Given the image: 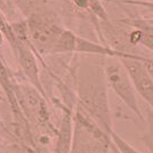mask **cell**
I'll use <instances>...</instances> for the list:
<instances>
[{
  "label": "cell",
  "mask_w": 153,
  "mask_h": 153,
  "mask_svg": "<svg viewBox=\"0 0 153 153\" xmlns=\"http://www.w3.org/2000/svg\"><path fill=\"white\" fill-rule=\"evenodd\" d=\"M27 38L37 56L51 55L54 46L64 27L57 16L47 9L31 14L25 19Z\"/></svg>",
  "instance_id": "obj_3"
},
{
  "label": "cell",
  "mask_w": 153,
  "mask_h": 153,
  "mask_svg": "<svg viewBox=\"0 0 153 153\" xmlns=\"http://www.w3.org/2000/svg\"><path fill=\"white\" fill-rule=\"evenodd\" d=\"M4 40H5V37H4V33L0 30V46L4 44Z\"/></svg>",
  "instance_id": "obj_18"
},
{
  "label": "cell",
  "mask_w": 153,
  "mask_h": 153,
  "mask_svg": "<svg viewBox=\"0 0 153 153\" xmlns=\"http://www.w3.org/2000/svg\"><path fill=\"white\" fill-rule=\"evenodd\" d=\"M76 34H74L70 30L64 29L61 36L58 37L56 44L51 54H63V53H74Z\"/></svg>",
  "instance_id": "obj_9"
},
{
  "label": "cell",
  "mask_w": 153,
  "mask_h": 153,
  "mask_svg": "<svg viewBox=\"0 0 153 153\" xmlns=\"http://www.w3.org/2000/svg\"><path fill=\"white\" fill-rule=\"evenodd\" d=\"M145 23L147 25L151 26V27H153V19H145Z\"/></svg>",
  "instance_id": "obj_19"
},
{
  "label": "cell",
  "mask_w": 153,
  "mask_h": 153,
  "mask_svg": "<svg viewBox=\"0 0 153 153\" xmlns=\"http://www.w3.org/2000/svg\"><path fill=\"white\" fill-rule=\"evenodd\" d=\"M103 69L108 87L112 88L123 104L138 117L140 121H144V117L138 106L134 83L121 61L118 57H104Z\"/></svg>",
  "instance_id": "obj_4"
},
{
  "label": "cell",
  "mask_w": 153,
  "mask_h": 153,
  "mask_svg": "<svg viewBox=\"0 0 153 153\" xmlns=\"http://www.w3.org/2000/svg\"><path fill=\"white\" fill-rule=\"evenodd\" d=\"M130 25L138 30V44L146 47L147 49H150L153 53V27L147 25L145 21L142 19L130 21Z\"/></svg>",
  "instance_id": "obj_10"
},
{
  "label": "cell",
  "mask_w": 153,
  "mask_h": 153,
  "mask_svg": "<svg viewBox=\"0 0 153 153\" xmlns=\"http://www.w3.org/2000/svg\"><path fill=\"white\" fill-rule=\"evenodd\" d=\"M0 126H2V122H1V119H0Z\"/></svg>",
  "instance_id": "obj_20"
},
{
  "label": "cell",
  "mask_w": 153,
  "mask_h": 153,
  "mask_svg": "<svg viewBox=\"0 0 153 153\" xmlns=\"http://www.w3.org/2000/svg\"><path fill=\"white\" fill-rule=\"evenodd\" d=\"M55 135V153H70L73 138V112L71 110H65Z\"/></svg>",
  "instance_id": "obj_8"
},
{
  "label": "cell",
  "mask_w": 153,
  "mask_h": 153,
  "mask_svg": "<svg viewBox=\"0 0 153 153\" xmlns=\"http://www.w3.org/2000/svg\"><path fill=\"white\" fill-rule=\"evenodd\" d=\"M47 0H14V4L17 6L21 13L25 17L31 14L38 13L40 10L46 9L45 4Z\"/></svg>",
  "instance_id": "obj_11"
},
{
  "label": "cell",
  "mask_w": 153,
  "mask_h": 153,
  "mask_svg": "<svg viewBox=\"0 0 153 153\" xmlns=\"http://www.w3.org/2000/svg\"><path fill=\"white\" fill-rule=\"evenodd\" d=\"M72 1L76 7H79L81 9H87L88 8V1L87 0H72Z\"/></svg>",
  "instance_id": "obj_17"
},
{
  "label": "cell",
  "mask_w": 153,
  "mask_h": 153,
  "mask_svg": "<svg viewBox=\"0 0 153 153\" xmlns=\"http://www.w3.org/2000/svg\"><path fill=\"white\" fill-rule=\"evenodd\" d=\"M144 64H145V68L149 71V73H150V76H151V78H152L153 80V59L144 57Z\"/></svg>",
  "instance_id": "obj_16"
},
{
  "label": "cell",
  "mask_w": 153,
  "mask_h": 153,
  "mask_svg": "<svg viewBox=\"0 0 153 153\" xmlns=\"http://www.w3.org/2000/svg\"><path fill=\"white\" fill-rule=\"evenodd\" d=\"M119 59L127 69L136 93L140 94L153 111V80L145 68L144 57L138 54H129Z\"/></svg>",
  "instance_id": "obj_6"
},
{
  "label": "cell",
  "mask_w": 153,
  "mask_h": 153,
  "mask_svg": "<svg viewBox=\"0 0 153 153\" xmlns=\"http://www.w3.org/2000/svg\"><path fill=\"white\" fill-rule=\"evenodd\" d=\"M106 79L102 65L86 61L78 69L76 104H79L106 134H111L112 119L108 106Z\"/></svg>",
  "instance_id": "obj_1"
},
{
  "label": "cell",
  "mask_w": 153,
  "mask_h": 153,
  "mask_svg": "<svg viewBox=\"0 0 153 153\" xmlns=\"http://www.w3.org/2000/svg\"><path fill=\"white\" fill-rule=\"evenodd\" d=\"M142 140L149 149L150 153H153V111L151 108L147 112V130L143 135Z\"/></svg>",
  "instance_id": "obj_13"
},
{
  "label": "cell",
  "mask_w": 153,
  "mask_h": 153,
  "mask_svg": "<svg viewBox=\"0 0 153 153\" xmlns=\"http://www.w3.org/2000/svg\"><path fill=\"white\" fill-rule=\"evenodd\" d=\"M123 2L140 5V6L145 7L147 10H150V12H152V13H153V1H142V0H123Z\"/></svg>",
  "instance_id": "obj_15"
},
{
  "label": "cell",
  "mask_w": 153,
  "mask_h": 153,
  "mask_svg": "<svg viewBox=\"0 0 153 153\" xmlns=\"http://www.w3.org/2000/svg\"><path fill=\"white\" fill-rule=\"evenodd\" d=\"M15 95L26 121L46 129L51 128L45 96L32 85L15 83Z\"/></svg>",
  "instance_id": "obj_5"
},
{
  "label": "cell",
  "mask_w": 153,
  "mask_h": 153,
  "mask_svg": "<svg viewBox=\"0 0 153 153\" xmlns=\"http://www.w3.org/2000/svg\"><path fill=\"white\" fill-rule=\"evenodd\" d=\"M111 145L110 135L79 104H76L70 153H110Z\"/></svg>",
  "instance_id": "obj_2"
},
{
  "label": "cell",
  "mask_w": 153,
  "mask_h": 153,
  "mask_svg": "<svg viewBox=\"0 0 153 153\" xmlns=\"http://www.w3.org/2000/svg\"><path fill=\"white\" fill-rule=\"evenodd\" d=\"M110 137H111L112 144L114 145L119 153H142L140 151L136 150L133 145H130L126 140H123L121 136H119L114 130L111 131Z\"/></svg>",
  "instance_id": "obj_12"
},
{
  "label": "cell",
  "mask_w": 153,
  "mask_h": 153,
  "mask_svg": "<svg viewBox=\"0 0 153 153\" xmlns=\"http://www.w3.org/2000/svg\"><path fill=\"white\" fill-rule=\"evenodd\" d=\"M88 8L93 12V14L101 21H108V15L103 6L102 0H87Z\"/></svg>",
  "instance_id": "obj_14"
},
{
  "label": "cell",
  "mask_w": 153,
  "mask_h": 153,
  "mask_svg": "<svg viewBox=\"0 0 153 153\" xmlns=\"http://www.w3.org/2000/svg\"><path fill=\"white\" fill-rule=\"evenodd\" d=\"M102 33L108 47L122 54H135V46L130 44V30L112 23L110 21H101Z\"/></svg>",
  "instance_id": "obj_7"
}]
</instances>
